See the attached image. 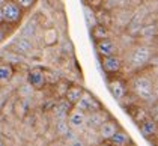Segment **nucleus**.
<instances>
[{"instance_id":"obj_1","label":"nucleus","mask_w":158,"mask_h":146,"mask_svg":"<svg viewBox=\"0 0 158 146\" xmlns=\"http://www.w3.org/2000/svg\"><path fill=\"white\" fill-rule=\"evenodd\" d=\"M2 17H3V23L8 26H14V24H18L23 18V9L14 2V0H8L2 8Z\"/></svg>"},{"instance_id":"obj_2","label":"nucleus","mask_w":158,"mask_h":146,"mask_svg":"<svg viewBox=\"0 0 158 146\" xmlns=\"http://www.w3.org/2000/svg\"><path fill=\"white\" fill-rule=\"evenodd\" d=\"M133 90L134 94L142 99H151L152 95H154V86H152V81L145 77V75H139L133 80Z\"/></svg>"},{"instance_id":"obj_3","label":"nucleus","mask_w":158,"mask_h":146,"mask_svg":"<svg viewBox=\"0 0 158 146\" xmlns=\"http://www.w3.org/2000/svg\"><path fill=\"white\" fill-rule=\"evenodd\" d=\"M151 48L146 47V45H139L131 51V56H130V65L133 66L134 69H139L142 66H145L146 63L151 59Z\"/></svg>"},{"instance_id":"obj_4","label":"nucleus","mask_w":158,"mask_h":146,"mask_svg":"<svg viewBox=\"0 0 158 146\" xmlns=\"http://www.w3.org/2000/svg\"><path fill=\"white\" fill-rule=\"evenodd\" d=\"M86 116H87V113H85V111H81V110H78V109L74 107V109L69 111L68 118H66L69 128H73L75 131L83 130L86 127Z\"/></svg>"},{"instance_id":"obj_5","label":"nucleus","mask_w":158,"mask_h":146,"mask_svg":"<svg viewBox=\"0 0 158 146\" xmlns=\"http://www.w3.org/2000/svg\"><path fill=\"white\" fill-rule=\"evenodd\" d=\"M75 106V109L81 110V111H85V113H92V111H98V102L94 99V98L90 97L89 94H86V92H83V95H81V98L74 104Z\"/></svg>"},{"instance_id":"obj_6","label":"nucleus","mask_w":158,"mask_h":146,"mask_svg":"<svg viewBox=\"0 0 158 146\" xmlns=\"http://www.w3.org/2000/svg\"><path fill=\"white\" fill-rule=\"evenodd\" d=\"M119 128H118V123L113 121H104L101 125H99V128H98V134H99V137L102 139V140H110L116 131H118Z\"/></svg>"},{"instance_id":"obj_7","label":"nucleus","mask_w":158,"mask_h":146,"mask_svg":"<svg viewBox=\"0 0 158 146\" xmlns=\"http://www.w3.org/2000/svg\"><path fill=\"white\" fill-rule=\"evenodd\" d=\"M27 83L33 89H42L45 86V75L41 69H32L27 77Z\"/></svg>"},{"instance_id":"obj_8","label":"nucleus","mask_w":158,"mask_h":146,"mask_svg":"<svg viewBox=\"0 0 158 146\" xmlns=\"http://www.w3.org/2000/svg\"><path fill=\"white\" fill-rule=\"evenodd\" d=\"M97 50L102 57H107V56H113V54L116 53V45H114V42H113L111 39L106 38V39L98 41Z\"/></svg>"},{"instance_id":"obj_9","label":"nucleus","mask_w":158,"mask_h":146,"mask_svg":"<svg viewBox=\"0 0 158 146\" xmlns=\"http://www.w3.org/2000/svg\"><path fill=\"white\" fill-rule=\"evenodd\" d=\"M121 65L122 62L121 59L116 56V54H113V56H107V57H104L102 59V68H104V71L106 73H118L119 69H121Z\"/></svg>"},{"instance_id":"obj_10","label":"nucleus","mask_w":158,"mask_h":146,"mask_svg":"<svg viewBox=\"0 0 158 146\" xmlns=\"http://www.w3.org/2000/svg\"><path fill=\"white\" fill-rule=\"evenodd\" d=\"M109 89L111 92V95L116 98V99H122L127 94V86L122 83L121 80H111L109 83Z\"/></svg>"},{"instance_id":"obj_11","label":"nucleus","mask_w":158,"mask_h":146,"mask_svg":"<svg viewBox=\"0 0 158 146\" xmlns=\"http://www.w3.org/2000/svg\"><path fill=\"white\" fill-rule=\"evenodd\" d=\"M14 48H15L17 53H20V54H27V53H30V50L33 48V45H32V41H30L29 38L21 36L15 41Z\"/></svg>"},{"instance_id":"obj_12","label":"nucleus","mask_w":158,"mask_h":146,"mask_svg":"<svg viewBox=\"0 0 158 146\" xmlns=\"http://www.w3.org/2000/svg\"><path fill=\"white\" fill-rule=\"evenodd\" d=\"M14 68L9 63H0V85H6L12 80Z\"/></svg>"},{"instance_id":"obj_13","label":"nucleus","mask_w":158,"mask_h":146,"mask_svg":"<svg viewBox=\"0 0 158 146\" xmlns=\"http://www.w3.org/2000/svg\"><path fill=\"white\" fill-rule=\"evenodd\" d=\"M130 136L125 133V131H121V130H118L116 134L110 139V142H111V145L113 146H127L130 145Z\"/></svg>"},{"instance_id":"obj_14","label":"nucleus","mask_w":158,"mask_h":146,"mask_svg":"<svg viewBox=\"0 0 158 146\" xmlns=\"http://www.w3.org/2000/svg\"><path fill=\"white\" fill-rule=\"evenodd\" d=\"M83 95V89L81 87H78V86H73V87H69L68 90H66V94H65V97H66V101L69 102V104H75L80 98Z\"/></svg>"},{"instance_id":"obj_15","label":"nucleus","mask_w":158,"mask_h":146,"mask_svg":"<svg viewBox=\"0 0 158 146\" xmlns=\"http://www.w3.org/2000/svg\"><path fill=\"white\" fill-rule=\"evenodd\" d=\"M104 121L106 119H102L101 118V113H98V111H92L90 116H86V125L89 128H99V125Z\"/></svg>"},{"instance_id":"obj_16","label":"nucleus","mask_w":158,"mask_h":146,"mask_svg":"<svg viewBox=\"0 0 158 146\" xmlns=\"http://www.w3.org/2000/svg\"><path fill=\"white\" fill-rule=\"evenodd\" d=\"M142 133L145 136H152V134L157 133V123L151 119H148L142 123Z\"/></svg>"},{"instance_id":"obj_17","label":"nucleus","mask_w":158,"mask_h":146,"mask_svg":"<svg viewBox=\"0 0 158 146\" xmlns=\"http://www.w3.org/2000/svg\"><path fill=\"white\" fill-rule=\"evenodd\" d=\"M94 36L97 38L98 41L106 39V38H107V30H106L104 27H101V26H95V27H94Z\"/></svg>"},{"instance_id":"obj_18","label":"nucleus","mask_w":158,"mask_h":146,"mask_svg":"<svg viewBox=\"0 0 158 146\" xmlns=\"http://www.w3.org/2000/svg\"><path fill=\"white\" fill-rule=\"evenodd\" d=\"M23 11H27V9H30L35 3H36V0H14Z\"/></svg>"},{"instance_id":"obj_19","label":"nucleus","mask_w":158,"mask_h":146,"mask_svg":"<svg viewBox=\"0 0 158 146\" xmlns=\"http://www.w3.org/2000/svg\"><path fill=\"white\" fill-rule=\"evenodd\" d=\"M85 14H86V20H87V24L90 26V27H95V18H94V12H92V15H90V8H87L86 6L85 8Z\"/></svg>"},{"instance_id":"obj_20","label":"nucleus","mask_w":158,"mask_h":146,"mask_svg":"<svg viewBox=\"0 0 158 146\" xmlns=\"http://www.w3.org/2000/svg\"><path fill=\"white\" fill-rule=\"evenodd\" d=\"M6 36H8V24H0V44L6 39Z\"/></svg>"},{"instance_id":"obj_21","label":"nucleus","mask_w":158,"mask_h":146,"mask_svg":"<svg viewBox=\"0 0 158 146\" xmlns=\"http://www.w3.org/2000/svg\"><path fill=\"white\" fill-rule=\"evenodd\" d=\"M32 92H33V87L29 85V83H26V85L21 87V95H24V97H29Z\"/></svg>"},{"instance_id":"obj_22","label":"nucleus","mask_w":158,"mask_h":146,"mask_svg":"<svg viewBox=\"0 0 158 146\" xmlns=\"http://www.w3.org/2000/svg\"><path fill=\"white\" fill-rule=\"evenodd\" d=\"M73 146H86L85 145V142L83 140H80V139H75L73 142Z\"/></svg>"},{"instance_id":"obj_23","label":"nucleus","mask_w":158,"mask_h":146,"mask_svg":"<svg viewBox=\"0 0 158 146\" xmlns=\"http://www.w3.org/2000/svg\"><path fill=\"white\" fill-rule=\"evenodd\" d=\"M6 2H8V0H0V8H2V6H3V5H5Z\"/></svg>"},{"instance_id":"obj_24","label":"nucleus","mask_w":158,"mask_h":146,"mask_svg":"<svg viewBox=\"0 0 158 146\" xmlns=\"http://www.w3.org/2000/svg\"><path fill=\"white\" fill-rule=\"evenodd\" d=\"M0 24H3V17H2V11H0Z\"/></svg>"},{"instance_id":"obj_25","label":"nucleus","mask_w":158,"mask_h":146,"mask_svg":"<svg viewBox=\"0 0 158 146\" xmlns=\"http://www.w3.org/2000/svg\"><path fill=\"white\" fill-rule=\"evenodd\" d=\"M127 146H133V145H127Z\"/></svg>"}]
</instances>
